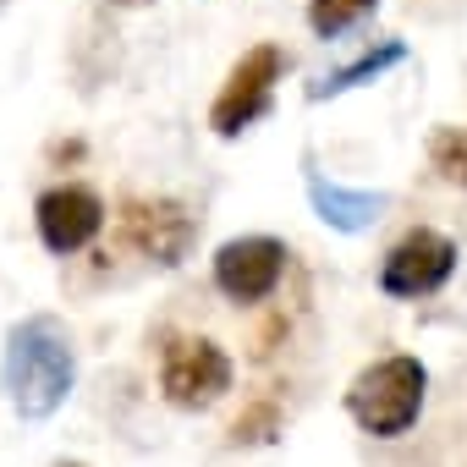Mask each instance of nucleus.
<instances>
[{"label":"nucleus","mask_w":467,"mask_h":467,"mask_svg":"<svg viewBox=\"0 0 467 467\" xmlns=\"http://www.w3.org/2000/svg\"><path fill=\"white\" fill-rule=\"evenodd\" d=\"M116 225H121V243L160 270L187 265V254L198 243V214L176 198H127Z\"/></svg>","instance_id":"obj_7"},{"label":"nucleus","mask_w":467,"mask_h":467,"mask_svg":"<svg viewBox=\"0 0 467 467\" xmlns=\"http://www.w3.org/2000/svg\"><path fill=\"white\" fill-rule=\"evenodd\" d=\"M286 72H292V56L281 50V45H254L237 67L225 72V83H220V94H214V105H209V132L214 138H243L248 127H259L265 116H270V105H275V88L286 83Z\"/></svg>","instance_id":"obj_3"},{"label":"nucleus","mask_w":467,"mask_h":467,"mask_svg":"<svg viewBox=\"0 0 467 467\" xmlns=\"http://www.w3.org/2000/svg\"><path fill=\"white\" fill-rule=\"evenodd\" d=\"M56 467H88V462H56Z\"/></svg>","instance_id":"obj_15"},{"label":"nucleus","mask_w":467,"mask_h":467,"mask_svg":"<svg viewBox=\"0 0 467 467\" xmlns=\"http://www.w3.org/2000/svg\"><path fill=\"white\" fill-rule=\"evenodd\" d=\"M281 434V407L275 401H254L237 423H231V445H270Z\"/></svg>","instance_id":"obj_13"},{"label":"nucleus","mask_w":467,"mask_h":467,"mask_svg":"<svg viewBox=\"0 0 467 467\" xmlns=\"http://www.w3.org/2000/svg\"><path fill=\"white\" fill-rule=\"evenodd\" d=\"M462 265V248L434 225H412L401 243H390V254L379 259V292L396 297V303H418V297H434L451 286Z\"/></svg>","instance_id":"obj_6"},{"label":"nucleus","mask_w":467,"mask_h":467,"mask_svg":"<svg viewBox=\"0 0 467 467\" xmlns=\"http://www.w3.org/2000/svg\"><path fill=\"white\" fill-rule=\"evenodd\" d=\"M401 61H407V45H401V39H379V45H368L358 61H347V67L325 72L319 83H308V105H325V99H341V94H352V88H368V83H379L385 72H396Z\"/></svg>","instance_id":"obj_10"},{"label":"nucleus","mask_w":467,"mask_h":467,"mask_svg":"<svg viewBox=\"0 0 467 467\" xmlns=\"http://www.w3.org/2000/svg\"><path fill=\"white\" fill-rule=\"evenodd\" d=\"M116 6H149V0H116Z\"/></svg>","instance_id":"obj_14"},{"label":"nucleus","mask_w":467,"mask_h":467,"mask_svg":"<svg viewBox=\"0 0 467 467\" xmlns=\"http://www.w3.org/2000/svg\"><path fill=\"white\" fill-rule=\"evenodd\" d=\"M34 231H39V243L45 254L56 259H72L83 254L99 231H105V198L83 182H61V187H45L34 198Z\"/></svg>","instance_id":"obj_8"},{"label":"nucleus","mask_w":467,"mask_h":467,"mask_svg":"<svg viewBox=\"0 0 467 467\" xmlns=\"http://www.w3.org/2000/svg\"><path fill=\"white\" fill-rule=\"evenodd\" d=\"M429 165L445 187L467 192V127H434L429 132Z\"/></svg>","instance_id":"obj_12"},{"label":"nucleus","mask_w":467,"mask_h":467,"mask_svg":"<svg viewBox=\"0 0 467 467\" xmlns=\"http://www.w3.org/2000/svg\"><path fill=\"white\" fill-rule=\"evenodd\" d=\"M347 418L374 434V440H401L418 429L423 407H429V368L423 358L412 352H390V358H374L368 368L352 374L347 396H341Z\"/></svg>","instance_id":"obj_2"},{"label":"nucleus","mask_w":467,"mask_h":467,"mask_svg":"<svg viewBox=\"0 0 467 467\" xmlns=\"http://www.w3.org/2000/svg\"><path fill=\"white\" fill-rule=\"evenodd\" d=\"M237 385V363L209 336H171L160 352V396L176 412H209L214 401L231 396Z\"/></svg>","instance_id":"obj_4"},{"label":"nucleus","mask_w":467,"mask_h":467,"mask_svg":"<svg viewBox=\"0 0 467 467\" xmlns=\"http://www.w3.org/2000/svg\"><path fill=\"white\" fill-rule=\"evenodd\" d=\"M374 12H379V0H308V28L314 39H341Z\"/></svg>","instance_id":"obj_11"},{"label":"nucleus","mask_w":467,"mask_h":467,"mask_svg":"<svg viewBox=\"0 0 467 467\" xmlns=\"http://www.w3.org/2000/svg\"><path fill=\"white\" fill-rule=\"evenodd\" d=\"M78 385V352L56 314H28L6 330L0 347V390L23 423H45L67 407Z\"/></svg>","instance_id":"obj_1"},{"label":"nucleus","mask_w":467,"mask_h":467,"mask_svg":"<svg viewBox=\"0 0 467 467\" xmlns=\"http://www.w3.org/2000/svg\"><path fill=\"white\" fill-rule=\"evenodd\" d=\"M303 187H308V203H314V214L330 225V231H341V237H363L368 225H379V214H385V192H368V187H347V182H330L325 171H314L308 165V176H303Z\"/></svg>","instance_id":"obj_9"},{"label":"nucleus","mask_w":467,"mask_h":467,"mask_svg":"<svg viewBox=\"0 0 467 467\" xmlns=\"http://www.w3.org/2000/svg\"><path fill=\"white\" fill-rule=\"evenodd\" d=\"M286 243L270 237V231H248V237H231L214 248L209 259V281L225 303L237 308H254V303H270L286 281Z\"/></svg>","instance_id":"obj_5"}]
</instances>
